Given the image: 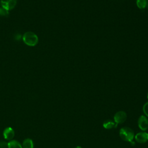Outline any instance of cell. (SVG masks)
I'll use <instances>...</instances> for the list:
<instances>
[{"mask_svg": "<svg viewBox=\"0 0 148 148\" xmlns=\"http://www.w3.org/2000/svg\"><path fill=\"white\" fill-rule=\"evenodd\" d=\"M119 135L121 139L130 142L132 146L135 145V143L134 141L135 134L131 128L128 127H123L121 128L119 131Z\"/></svg>", "mask_w": 148, "mask_h": 148, "instance_id": "6da1fadb", "label": "cell"}, {"mask_svg": "<svg viewBox=\"0 0 148 148\" xmlns=\"http://www.w3.org/2000/svg\"><path fill=\"white\" fill-rule=\"evenodd\" d=\"M23 40L25 45L29 46H34L38 42V37L34 32L28 31L23 35Z\"/></svg>", "mask_w": 148, "mask_h": 148, "instance_id": "7a4b0ae2", "label": "cell"}, {"mask_svg": "<svg viewBox=\"0 0 148 148\" xmlns=\"http://www.w3.org/2000/svg\"><path fill=\"white\" fill-rule=\"evenodd\" d=\"M127 118V113L124 111H119L116 112L113 117L114 121L118 125L124 123Z\"/></svg>", "mask_w": 148, "mask_h": 148, "instance_id": "3957f363", "label": "cell"}, {"mask_svg": "<svg viewBox=\"0 0 148 148\" xmlns=\"http://www.w3.org/2000/svg\"><path fill=\"white\" fill-rule=\"evenodd\" d=\"M138 125L140 130L146 131L148 130V119L144 115H141L138 118Z\"/></svg>", "mask_w": 148, "mask_h": 148, "instance_id": "277c9868", "label": "cell"}, {"mask_svg": "<svg viewBox=\"0 0 148 148\" xmlns=\"http://www.w3.org/2000/svg\"><path fill=\"white\" fill-rule=\"evenodd\" d=\"M1 6L6 10H10L13 9L17 4V0H1Z\"/></svg>", "mask_w": 148, "mask_h": 148, "instance_id": "5b68a950", "label": "cell"}, {"mask_svg": "<svg viewBox=\"0 0 148 148\" xmlns=\"http://www.w3.org/2000/svg\"><path fill=\"white\" fill-rule=\"evenodd\" d=\"M135 140L139 143H145L148 141V133L142 131L137 133L134 137Z\"/></svg>", "mask_w": 148, "mask_h": 148, "instance_id": "8992f818", "label": "cell"}, {"mask_svg": "<svg viewBox=\"0 0 148 148\" xmlns=\"http://www.w3.org/2000/svg\"><path fill=\"white\" fill-rule=\"evenodd\" d=\"M2 134L4 139L8 140H11L14 138L15 132L14 130L12 127H8L4 129Z\"/></svg>", "mask_w": 148, "mask_h": 148, "instance_id": "52a82bcc", "label": "cell"}, {"mask_svg": "<svg viewBox=\"0 0 148 148\" xmlns=\"http://www.w3.org/2000/svg\"><path fill=\"white\" fill-rule=\"evenodd\" d=\"M103 127L106 130H111L112 128H116L117 127V124L111 120H106L103 123Z\"/></svg>", "mask_w": 148, "mask_h": 148, "instance_id": "ba28073f", "label": "cell"}, {"mask_svg": "<svg viewBox=\"0 0 148 148\" xmlns=\"http://www.w3.org/2000/svg\"><path fill=\"white\" fill-rule=\"evenodd\" d=\"M8 148H23V146L18 141L12 139L8 142Z\"/></svg>", "mask_w": 148, "mask_h": 148, "instance_id": "9c48e42d", "label": "cell"}, {"mask_svg": "<svg viewBox=\"0 0 148 148\" xmlns=\"http://www.w3.org/2000/svg\"><path fill=\"white\" fill-rule=\"evenodd\" d=\"M23 148H34V143L31 138L25 139L22 143Z\"/></svg>", "mask_w": 148, "mask_h": 148, "instance_id": "30bf717a", "label": "cell"}, {"mask_svg": "<svg viewBox=\"0 0 148 148\" xmlns=\"http://www.w3.org/2000/svg\"><path fill=\"white\" fill-rule=\"evenodd\" d=\"M136 3L139 9H143L147 5V0H136Z\"/></svg>", "mask_w": 148, "mask_h": 148, "instance_id": "8fae6325", "label": "cell"}, {"mask_svg": "<svg viewBox=\"0 0 148 148\" xmlns=\"http://www.w3.org/2000/svg\"><path fill=\"white\" fill-rule=\"evenodd\" d=\"M9 14V11L4 8L0 6V15L3 16H6Z\"/></svg>", "mask_w": 148, "mask_h": 148, "instance_id": "7c38bea8", "label": "cell"}, {"mask_svg": "<svg viewBox=\"0 0 148 148\" xmlns=\"http://www.w3.org/2000/svg\"><path fill=\"white\" fill-rule=\"evenodd\" d=\"M143 112L146 117H148V102H146L143 106Z\"/></svg>", "mask_w": 148, "mask_h": 148, "instance_id": "4fadbf2b", "label": "cell"}, {"mask_svg": "<svg viewBox=\"0 0 148 148\" xmlns=\"http://www.w3.org/2000/svg\"><path fill=\"white\" fill-rule=\"evenodd\" d=\"M0 148H8V143L3 141H0Z\"/></svg>", "mask_w": 148, "mask_h": 148, "instance_id": "5bb4252c", "label": "cell"}, {"mask_svg": "<svg viewBox=\"0 0 148 148\" xmlns=\"http://www.w3.org/2000/svg\"><path fill=\"white\" fill-rule=\"evenodd\" d=\"M75 148H82L81 146H76Z\"/></svg>", "mask_w": 148, "mask_h": 148, "instance_id": "9a60e30c", "label": "cell"}, {"mask_svg": "<svg viewBox=\"0 0 148 148\" xmlns=\"http://www.w3.org/2000/svg\"><path fill=\"white\" fill-rule=\"evenodd\" d=\"M147 99H148V92H147Z\"/></svg>", "mask_w": 148, "mask_h": 148, "instance_id": "2e32d148", "label": "cell"}]
</instances>
